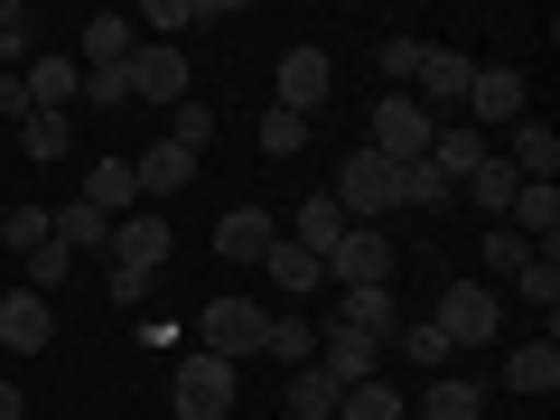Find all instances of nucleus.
<instances>
[{
	"label": "nucleus",
	"mask_w": 560,
	"mask_h": 420,
	"mask_svg": "<svg viewBox=\"0 0 560 420\" xmlns=\"http://www.w3.org/2000/svg\"><path fill=\"white\" fill-rule=\"evenodd\" d=\"M234 411H243V364L187 346V355L168 364V420H234Z\"/></svg>",
	"instance_id": "obj_1"
},
{
	"label": "nucleus",
	"mask_w": 560,
	"mask_h": 420,
	"mask_svg": "<svg viewBox=\"0 0 560 420\" xmlns=\"http://www.w3.org/2000/svg\"><path fill=\"white\" fill-rule=\"evenodd\" d=\"M261 337H271V308H261V300H206V308H197V355L253 364Z\"/></svg>",
	"instance_id": "obj_2"
},
{
	"label": "nucleus",
	"mask_w": 560,
	"mask_h": 420,
	"mask_svg": "<svg viewBox=\"0 0 560 420\" xmlns=\"http://www.w3.org/2000/svg\"><path fill=\"white\" fill-rule=\"evenodd\" d=\"M327 197H337L346 224H383L401 206V168L374 160V150H355V160H337V187H327Z\"/></svg>",
	"instance_id": "obj_3"
},
{
	"label": "nucleus",
	"mask_w": 560,
	"mask_h": 420,
	"mask_svg": "<svg viewBox=\"0 0 560 420\" xmlns=\"http://www.w3.org/2000/svg\"><path fill=\"white\" fill-rule=\"evenodd\" d=\"M430 327L448 337V355H458V346H486V337L504 327V290H495V280H448V290H440V318H430Z\"/></svg>",
	"instance_id": "obj_4"
},
{
	"label": "nucleus",
	"mask_w": 560,
	"mask_h": 420,
	"mask_svg": "<svg viewBox=\"0 0 560 420\" xmlns=\"http://www.w3.org/2000/svg\"><path fill=\"white\" fill-rule=\"evenodd\" d=\"M430 140H440V113H420L411 94H383L374 103V160H393V168H411V160H430Z\"/></svg>",
	"instance_id": "obj_5"
},
{
	"label": "nucleus",
	"mask_w": 560,
	"mask_h": 420,
	"mask_svg": "<svg viewBox=\"0 0 560 420\" xmlns=\"http://www.w3.org/2000/svg\"><path fill=\"white\" fill-rule=\"evenodd\" d=\"M327 280H337V290H374V280H393V234H383V224H346V243L327 253Z\"/></svg>",
	"instance_id": "obj_6"
},
{
	"label": "nucleus",
	"mask_w": 560,
	"mask_h": 420,
	"mask_svg": "<svg viewBox=\"0 0 560 420\" xmlns=\"http://www.w3.org/2000/svg\"><path fill=\"white\" fill-rule=\"evenodd\" d=\"M327 94H337V66H327V47H290V57H280V113L318 121Z\"/></svg>",
	"instance_id": "obj_7"
},
{
	"label": "nucleus",
	"mask_w": 560,
	"mask_h": 420,
	"mask_svg": "<svg viewBox=\"0 0 560 420\" xmlns=\"http://www.w3.org/2000/svg\"><path fill=\"white\" fill-rule=\"evenodd\" d=\"M121 75H131V103H187V57H178V38H168V47L140 38Z\"/></svg>",
	"instance_id": "obj_8"
},
{
	"label": "nucleus",
	"mask_w": 560,
	"mask_h": 420,
	"mask_svg": "<svg viewBox=\"0 0 560 420\" xmlns=\"http://www.w3.org/2000/svg\"><path fill=\"white\" fill-rule=\"evenodd\" d=\"M411 84H420V113H448V103H458L467 113V84H477V66L458 57V47H420V66H411Z\"/></svg>",
	"instance_id": "obj_9"
},
{
	"label": "nucleus",
	"mask_w": 560,
	"mask_h": 420,
	"mask_svg": "<svg viewBox=\"0 0 560 420\" xmlns=\"http://www.w3.org/2000/svg\"><path fill=\"white\" fill-rule=\"evenodd\" d=\"M504 224H514L533 253H551V243H560V178H523L514 206H504Z\"/></svg>",
	"instance_id": "obj_10"
},
{
	"label": "nucleus",
	"mask_w": 560,
	"mask_h": 420,
	"mask_svg": "<svg viewBox=\"0 0 560 420\" xmlns=\"http://www.w3.org/2000/svg\"><path fill=\"white\" fill-rule=\"evenodd\" d=\"M0 346H10V355H47V346H57V308H47L38 290H10V300H0Z\"/></svg>",
	"instance_id": "obj_11"
},
{
	"label": "nucleus",
	"mask_w": 560,
	"mask_h": 420,
	"mask_svg": "<svg viewBox=\"0 0 560 420\" xmlns=\"http://www.w3.org/2000/svg\"><path fill=\"white\" fill-rule=\"evenodd\" d=\"M113 261H131V271H160V261H168V206H131V215L113 224Z\"/></svg>",
	"instance_id": "obj_12"
},
{
	"label": "nucleus",
	"mask_w": 560,
	"mask_h": 420,
	"mask_svg": "<svg viewBox=\"0 0 560 420\" xmlns=\"http://www.w3.org/2000/svg\"><path fill=\"white\" fill-rule=\"evenodd\" d=\"M327 327H346V337H364V346H393V280H374V290H337V318Z\"/></svg>",
	"instance_id": "obj_13"
},
{
	"label": "nucleus",
	"mask_w": 560,
	"mask_h": 420,
	"mask_svg": "<svg viewBox=\"0 0 560 420\" xmlns=\"http://www.w3.org/2000/svg\"><path fill=\"white\" fill-rule=\"evenodd\" d=\"M318 374L337 383V393H355V383H374V374H383V346L346 337V327H318Z\"/></svg>",
	"instance_id": "obj_14"
},
{
	"label": "nucleus",
	"mask_w": 560,
	"mask_h": 420,
	"mask_svg": "<svg viewBox=\"0 0 560 420\" xmlns=\"http://www.w3.org/2000/svg\"><path fill=\"white\" fill-rule=\"evenodd\" d=\"M131 47H140L131 10H94V20H84V47H75V66H84V75H103V66H131Z\"/></svg>",
	"instance_id": "obj_15"
},
{
	"label": "nucleus",
	"mask_w": 560,
	"mask_h": 420,
	"mask_svg": "<svg viewBox=\"0 0 560 420\" xmlns=\"http://www.w3.org/2000/svg\"><path fill=\"white\" fill-rule=\"evenodd\" d=\"M467 121H495V131L523 121V75H514V66H477V84H467Z\"/></svg>",
	"instance_id": "obj_16"
},
{
	"label": "nucleus",
	"mask_w": 560,
	"mask_h": 420,
	"mask_svg": "<svg viewBox=\"0 0 560 420\" xmlns=\"http://www.w3.org/2000/svg\"><path fill=\"white\" fill-rule=\"evenodd\" d=\"M47 243H57V253H113V215H94L84 197H66V206H47Z\"/></svg>",
	"instance_id": "obj_17"
},
{
	"label": "nucleus",
	"mask_w": 560,
	"mask_h": 420,
	"mask_svg": "<svg viewBox=\"0 0 560 420\" xmlns=\"http://www.w3.org/2000/svg\"><path fill=\"white\" fill-rule=\"evenodd\" d=\"M28 113H75V94H84V66L75 57H47V47H38V66H28Z\"/></svg>",
	"instance_id": "obj_18"
},
{
	"label": "nucleus",
	"mask_w": 560,
	"mask_h": 420,
	"mask_svg": "<svg viewBox=\"0 0 560 420\" xmlns=\"http://www.w3.org/2000/svg\"><path fill=\"white\" fill-rule=\"evenodd\" d=\"M495 160L514 168V178H551V168H560V131H551V121H533V113H523V121H514V140H504Z\"/></svg>",
	"instance_id": "obj_19"
},
{
	"label": "nucleus",
	"mask_w": 560,
	"mask_h": 420,
	"mask_svg": "<svg viewBox=\"0 0 560 420\" xmlns=\"http://www.w3.org/2000/svg\"><path fill=\"white\" fill-rule=\"evenodd\" d=\"M271 243H280L271 206H234V215L215 224V253H224V261H261V253H271Z\"/></svg>",
	"instance_id": "obj_20"
},
{
	"label": "nucleus",
	"mask_w": 560,
	"mask_h": 420,
	"mask_svg": "<svg viewBox=\"0 0 560 420\" xmlns=\"http://www.w3.org/2000/svg\"><path fill=\"white\" fill-rule=\"evenodd\" d=\"M261 271H271V290H280V300H318V280H327V261H318V253H300V243L280 234L271 253H261Z\"/></svg>",
	"instance_id": "obj_21"
},
{
	"label": "nucleus",
	"mask_w": 560,
	"mask_h": 420,
	"mask_svg": "<svg viewBox=\"0 0 560 420\" xmlns=\"http://www.w3.org/2000/svg\"><path fill=\"white\" fill-rule=\"evenodd\" d=\"M131 178H140V197H150V206H168L187 178H197V160H187L178 140H160V150H140V160H131Z\"/></svg>",
	"instance_id": "obj_22"
},
{
	"label": "nucleus",
	"mask_w": 560,
	"mask_h": 420,
	"mask_svg": "<svg viewBox=\"0 0 560 420\" xmlns=\"http://www.w3.org/2000/svg\"><path fill=\"white\" fill-rule=\"evenodd\" d=\"M504 383H514V393H533V401H551V393H560V346H551V337L514 346V355H504Z\"/></svg>",
	"instance_id": "obj_23"
},
{
	"label": "nucleus",
	"mask_w": 560,
	"mask_h": 420,
	"mask_svg": "<svg viewBox=\"0 0 560 420\" xmlns=\"http://www.w3.org/2000/svg\"><path fill=\"white\" fill-rule=\"evenodd\" d=\"M75 197L94 206V215H113V224H121V215L140 206V178H131V160H94V178H84Z\"/></svg>",
	"instance_id": "obj_24"
},
{
	"label": "nucleus",
	"mask_w": 560,
	"mask_h": 420,
	"mask_svg": "<svg viewBox=\"0 0 560 420\" xmlns=\"http://www.w3.org/2000/svg\"><path fill=\"white\" fill-rule=\"evenodd\" d=\"M290 243H300V253H337V243H346V215H337V197H327V187H318V197H300V215H290Z\"/></svg>",
	"instance_id": "obj_25"
},
{
	"label": "nucleus",
	"mask_w": 560,
	"mask_h": 420,
	"mask_svg": "<svg viewBox=\"0 0 560 420\" xmlns=\"http://www.w3.org/2000/svg\"><path fill=\"white\" fill-rule=\"evenodd\" d=\"M458 187H467V206H477V215H486V224H504V206H514V187H523V178H514V168H504V160H495V150H486V160H477V168H467V178H458Z\"/></svg>",
	"instance_id": "obj_26"
},
{
	"label": "nucleus",
	"mask_w": 560,
	"mask_h": 420,
	"mask_svg": "<svg viewBox=\"0 0 560 420\" xmlns=\"http://www.w3.org/2000/svg\"><path fill=\"white\" fill-rule=\"evenodd\" d=\"M420 420H486V383H467V374H430Z\"/></svg>",
	"instance_id": "obj_27"
},
{
	"label": "nucleus",
	"mask_w": 560,
	"mask_h": 420,
	"mask_svg": "<svg viewBox=\"0 0 560 420\" xmlns=\"http://www.w3.org/2000/svg\"><path fill=\"white\" fill-rule=\"evenodd\" d=\"M337 383H327L318 374V364H300V374H290V393H280V411H290V420H337Z\"/></svg>",
	"instance_id": "obj_28"
},
{
	"label": "nucleus",
	"mask_w": 560,
	"mask_h": 420,
	"mask_svg": "<svg viewBox=\"0 0 560 420\" xmlns=\"http://www.w3.org/2000/svg\"><path fill=\"white\" fill-rule=\"evenodd\" d=\"M477 160H486V140L467 131V121H440V140H430V168H440V178L458 187V178H467V168H477Z\"/></svg>",
	"instance_id": "obj_29"
},
{
	"label": "nucleus",
	"mask_w": 560,
	"mask_h": 420,
	"mask_svg": "<svg viewBox=\"0 0 560 420\" xmlns=\"http://www.w3.org/2000/svg\"><path fill=\"white\" fill-rule=\"evenodd\" d=\"M20 150L28 160H66L75 150V113H20Z\"/></svg>",
	"instance_id": "obj_30"
},
{
	"label": "nucleus",
	"mask_w": 560,
	"mask_h": 420,
	"mask_svg": "<svg viewBox=\"0 0 560 420\" xmlns=\"http://www.w3.org/2000/svg\"><path fill=\"white\" fill-rule=\"evenodd\" d=\"M0 66H10V75L38 66V20H28L20 0H0Z\"/></svg>",
	"instance_id": "obj_31"
},
{
	"label": "nucleus",
	"mask_w": 560,
	"mask_h": 420,
	"mask_svg": "<svg viewBox=\"0 0 560 420\" xmlns=\"http://www.w3.org/2000/svg\"><path fill=\"white\" fill-rule=\"evenodd\" d=\"M197 20H224V0H150V10H131V28H160V47H168V28H197Z\"/></svg>",
	"instance_id": "obj_32"
},
{
	"label": "nucleus",
	"mask_w": 560,
	"mask_h": 420,
	"mask_svg": "<svg viewBox=\"0 0 560 420\" xmlns=\"http://www.w3.org/2000/svg\"><path fill=\"white\" fill-rule=\"evenodd\" d=\"M477 261H486V280H514L523 261H533V243H523L514 224H486V234H477Z\"/></svg>",
	"instance_id": "obj_33"
},
{
	"label": "nucleus",
	"mask_w": 560,
	"mask_h": 420,
	"mask_svg": "<svg viewBox=\"0 0 560 420\" xmlns=\"http://www.w3.org/2000/svg\"><path fill=\"white\" fill-rule=\"evenodd\" d=\"M401 206H411V215H440V206H458V187H448L430 160H411L401 168Z\"/></svg>",
	"instance_id": "obj_34"
},
{
	"label": "nucleus",
	"mask_w": 560,
	"mask_h": 420,
	"mask_svg": "<svg viewBox=\"0 0 560 420\" xmlns=\"http://www.w3.org/2000/svg\"><path fill=\"white\" fill-rule=\"evenodd\" d=\"M261 355H280L290 374H300V364H318V327H308V318H271V337H261Z\"/></svg>",
	"instance_id": "obj_35"
},
{
	"label": "nucleus",
	"mask_w": 560,
	"mask_h": 420,
	"mask_svg": "<svg viewBox=\"0 0 560 420\" xmlns=\"http://www.w3.org/2000/svg\"><path fill=\"white\" fill-rule=\"evenodd\" d=\"M253 140H261V160H300V150H308V121H300V113H280V103H271Z\"/></svg>",
	"instance_id": "obj_36"
},
{
	"label": "nucleus",
	"mask_w": 560,
	"mask_h": 420,
	"mask_svg": "<svg viewBox=\"0 0 560 420\" xmlns=\"http://www.w3.org/2000/svg\"><path fill=\"white\" fill-rule=\"evenodd\" d=\"M160 140H178L187 160H206V140H215V113H206V103H168V131Z\"/></svg>",
	"instance_id": "obj_37"
},
{
	"label": "nucleus",
	"mask_w": 560,
	"mask_h": 420,
	"mask_svg": "<svg viewBox=\"0 0 560 420\" xmlns=\"http://www.w3.org/2000/svg\"><path fill=\"white\" fill-rule=\"evenodd\" d=\"M514 290L541 308V318H551V308H560V253H533V261L514 271Z\"/></svg>",
	"instance_id": "obj_38"
},
{
	"label": "nucleus",
	"mask_w": 560,
	"mask_h": 420,
	"mask_svg": "<svg viewBox=\"0 0 560 420\" xmlns=\"http://www.w3.org/2000/svg\"><path fill=\"white\" fill-rule=\"evenodd\" d=\"M337 420H401V401H393V383L374 374V383H355V393L337 401Z\"/></svg>",
	"instance_id": "obj_39"
},
{
	"label": "nucleus",
	"mask_w": 560,
	"mask_h": 420,
	"mask_svg": "<svg viewBox=\"0 0 560 420\" xmlns=\"http://www.w3.org/2000/svg\"><path fill=\"white\" fill-rule=\"evenodd\" d=\"M66 271H75V253H57V243H38V253H28V280H20V290H38V300H57V290H66Z\"/></svg>",
	"instance_id": "obj_40"
},
{
	"label": "nucleus",
	"mask_w": 560,
	"mask_h": 420,
	"mask_svg": "<svg viewBox=\"0 0 560 420\" xmlns=\"http://www.w3.org/2000/svg\"><path fill=\"white\" fill-rule=\"evenodd\" d=\"M401 355H411L420 374H448V337L440 327H401Z\"/></svg>",
	"instance_id": "obj_41"
},
{
	"label": "nucleus",
	"mask_w": 560,
	"mask_h": 420,
	"mask_svg": "<svg viewBox=\"0 0 560 420\" xmlns=\"http://www.w3.org/2000/svg\"><path fill=\"white\" fill-rule=\"evenodd\" d=\"M0 243H10V253H38V243H47V206H10Z\"/></svg>",
	"instance_id": "obj_42"
},
{
	"label": "nucleus",
	"mask_w": 560,
	"mask_h": 420,
	"mask_svg": "<svg viewBox=\"0 0 560 420\" xmlns=\"http://www.w3.org/2000/svg\"><path fill=\"white\" fill-rule=\"evenodd\" d=\"M75 103H94V113H121V103H131V75H121V66H103V75H84V94Z\"/></svg>",
	"instance_id": "obj_43"
},
{
	"label": "nucleus",
	"mask_w": 560,
	"mask_h": 420,
	"mask_svg": "<svg viewBox=\"0 0 560 420\" xmlns=\"http://www.w3.org/2000/svg\"><path fill=\"white\" fill-rule=\"evenodd\" d=\"M150 280H160V271H131V261H113V280H103V290H113V308H140V300H150Z\"/></svg>",
	"instance_id": "obj_44"
},
{
	"label": "nucleus",
	"mask_w": 560,
	"mask_h": 420,
	"mask_svg": "<svg viewBox=\"0 0 560 420\" xmlns=\"http://www.w3.org/2000/svg\"><path fill=\"white\" fill-rule=\"evenodd\" d=\"M411 66H420V38H383V75L411 84Z\"/></svg>",
	"instance_id": "obj_45"
},
{
	"label": "nucleus",
	"mask_w": 560,
	"mask_h": 420,
	"mask_svg": "<svg viewBox=\"0 0 560 420\" xmlns=\"http://www.w3.org/2000/svg\"><path fill=\"white\" fill-rule=\"evenodd\" d=\"M0 113H10V121H20V113H28V84H20V75H10V66H0Z\"/></svg>",
	"instance_id": "obj_46"
},
{
	"label": "nucleus",
	"mask_w": 560,
	"mask_h": 420,
	"mask_svg": "<svg viewBox=\"0 0 560 420\" xmlns=\"http://www.w3.org/2000/svg\"><path fill=\"white\" fill-rule=\"evenodd\" d=\"M0 420H28V401H20V383H0Z\"/></svg>",
	"instance_id": "obj_47"
},
{
	"label": "nucleus",
	"mask_w": 560,
	"mask_h": 420,
	"mask_svg": "<svg viewBox=\"0 0 560 420\" xmlns=\"http://www.w3.org/2000/svg\"><path fill=\"white\" fill-rule=\"evenodd\" d=\"M280 420H290V411H280Z\"/></svg>",
	"instance_id": "obj_48"
}]
</instances>
